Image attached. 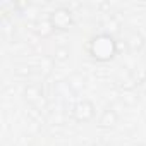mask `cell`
I'll use <instances>...</instances> for the list:
<instances>
[{"mask_svg": "<svg viewBox=\"0 0 146 146\" xmlns=\"http://www.w3.org/2000/svg\"><path fill=\"white\" fill-rule=\"evenodd\" d=\"M117 52H119V46L115 38L105 33L93 36L86 45V53L96 62H110L117 55Z\"/></svg>", "mask_w": 146, "mask_h": 146, "instance_id": "6da1fadb", "label": "cell"}, {"mask_svg": "<svg viewBox=\"0 0 146 146\" xmlns=\"http://www.w3.org/2000/svg\"><path fill=\"white\" fill-rule=\"evenodd\" d=\"M70 115L78 124H88L95 119L96 115V107L91 100L88 98H83V100H78L74 105H72V110H70Z\"/></svg>", "mask_w": 146, "mask_h": 146, "instance_id": "7a4b0ae2", "label": "cell"}, {"mask_svg": "<svg viewBox=\"0 0 146 146\" xmlns=\"http://www.w3.org/2000/svg\"><path fill=\"white\" fill-rule=\"evenodd\" d=\"M48 19L55 31H70L74 28V16L67 7H57L48 14Z\"/></svg>", "mask_w": 146, "mask_h": 146, "instance_id": "3957f363", "label": "cell"}, {"mask_svg": "<svg viewBox=\"0 0 146 146\" xmlns=\"http://www.w3.org/2000/svg\"><path fill=\"white\" fill-rule=\"evenodd\" d=\"M124 43H125V46H127L129 52H141L144 48V45H146V40H144V36L139 31L132 29L131 33H127Z\"/></svg>", "mask_w": 146, "mask_h": 146, "instance_id": "277c9868", "label": "cell"}, {"mask_svg": "<svg viewBox=\"0 0 146 146\" xmlns=\"http://www.w3.org/2000/svg\"><path fill=\"white\" fill-rule=\"evenodd\" d=\"M119 124V113L113 108H107L102 112V115L98 117V127L100 129H113Z\"/></svg>", "mask_w": 146, "mask_h": 146, "instance_id": "5b68a950", "label": "cell"}, {"mask_svg": "<svg viewBox=\"0 0 146 146\" xmlns=\"http://www.w3.org/2000/svg\"><path fill=\"white\" fill-rule=\"evenodd\" d=\"M33 29H35V33L40 36V38H48V36H52L53 33H55V29H53V26H52V23H50V19H48V16L46 17H40V19H36V23H35V26H33Z\"/></svg>", "mask_w": 146, "mask_h": 146, "instance_id": "8992f818", "label": "cell"}, {"mask_svg": "<svg viewBox=\"0 0 146 146\" xmlns=\"http://www.w3.org/2000/svg\"><path fill=\"white\" fill-rule=\"evenodd\" d=\"M28 103L31 105H40V102H43V90L38 84H29L24 91Z\"/></svg>", "mask_w": 146, "mask_h": 146, "instance_id": "52a82bcc", "label": "cell"}, {"mask_svg": "<svg viewBox=\"0 0 146 146\" xmlns=\"http://www.w3.org/2000/svg\"><path fill=\"white\" fill-rule=\"evenodd\" d=\"M102 26H103V29H105L103 33H105V35H110V36H113V35L119 33V29H120V24L117 23L115 17H107Z\"/></svg>", "mask_w": 146, "mask_h": 146, "instance_id": "ba28073f", "label": "cell"}, {"mask_svg": "<svg viewBox=\"0 0 146 146\" xmlns=\"http://www.w3.org/2000/svg\"><path fill=\"white\" fill-rule=\"evenodd\" d=\"M69 55H70V50L67 46H58L53 53V60L55 62H65V60H69Z\"/></svg>", "mask_w": 146, "mask_h": 146, "instance_id": "9c48e42d", "label": "cell"}]
</instances>
